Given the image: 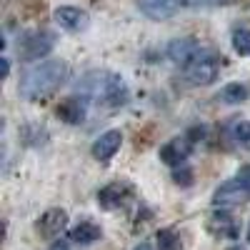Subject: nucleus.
Masks as SVG:
<instances>
[{
  "mask_svg": "<svg viewBox=\"0 0 250 250\" xmlns=\"http://www.w3.org/2000/svg\"><path fill=\"white\" fill-rule=\"evenodd\" d=\"M68 80V65L62 60H45L23 73L20 80V95L28 100H40L58 90Z\"/></svg>",
  "mask_w": 250,
  "mask_h": 250,
  "instance_id": "1",
  "label": "nucleus"
},
{
  "mask_svg": "<svg viewBox=\"0 0 250 250\" xmlns=\"http://www.w3.org/2000/svg\"><path fill=\"white\" fill-rule=\"evenodd\" d=\"M80 90L83 95L88 98H95V100H103L108 105L118 108L128 100V88L120 75H113V73H90L83 78L80 83Z\"/></svg>",
  "mask_w": 250,
  "mask_h": 250,
  "instance_id": "2",
  "label": "nucleus"
},
{
  "mask_svg": "<svg viewBox=\"0 0 250 250\" xmlns=\"http://www.w3.org/2000/svg\"><path fill=\"white\" fill-rule=\"evenodd\" d=\"M185 78L193 85H210L218 78V58L210 53H200L190 65H185Z\"/></svg>",
  "mask_w": 250,
  "mask_h": 250,
  "instance_id": "3",
  "label": "nucleus"
},
{
  "mask_svg": "<svg viewBox=\"0 0 250 250\" xmlns=\"http://www.w3.org/2000/svg\"><path fill=\"white\" fill-rule=\"evenodd\" d=\"M248 198H250V190L245 185H240L238 180H228L213 193V205L215 210H230V208L245 203Z\"/></svg>",
  "mask_w": 250,
  "mask_h": 250,
  "instance_id": "4",
  "label": "nucleus"
},
{
  "mask_svg": "<svg viewBox=\"0 0 250 250\" xmlns=\"http://www.w3.org/2000/svg\"><path fill=\"white\" fill-rule=\"evenodd\" d=\"M190 150H193V145L188 138H173L160 148V160L165 165H170V168H180L188 160V155H190Z\"/></svg>",
  "mask_w": 250,
  "mask_h": 250,
  "instance_id": "5",
  "label": "nucleus"
},
{
  "mask_svg": "<svg viewBox=\"0 0 250 250\" xmlns=\"http://www.w3.org/2000/svg\"><path fill=\"white\" fill-rule=\"evenodd\" d=\"M53 45H55V38L50 33H35L23 43V48H20V58L23 60H40V58H45L53 50Z\"/></svg>",
  "mask_w": 250,
  "mask_h": 250,
  "instance_id": "6",
  "label": "nucleus"
},
{
  "mask_svg": "<svg viewBox=\"0 0 250 250\" xmlns=\"http://www.w3.org/2000/svg\"><path fill=\"white\" fill-rule=\"evenodd\" d=\"M183 5V0H138V8L150 20H168Z\"/></svg>",
  "mask_w": 250,
  "mask_h": 250,
  "instance_id": "7",
  "label": "nucleus"
},
{
  "mask_svg": "<svg viewBox=\"0 0 250 250\" xmlns=\"http://www.w3.org/2000/svg\"><path fill=\"white\" fill-rule=\"evenodd\" d=\"M55 23L68 30V33H78V30H85L88 28V13L80 10V8H73V5H62L55 10Z\"/></svg>",
  "mask_w": 250,
  "mask_h": 250,
  "instance_id": "8",
  "label": "nucleus"
},
{
  "mask_svg": "<svg viewBox=\"0 0 250 250\" xmlns=\"http://www.w3.org/2000/svg\"><path fill=\"white\" fill-rule=\"evenodd\" d=\"M200 53L203 50L193 38H180V40H173V43L168 45V58L173 62H178V65H190Z\"/></svg>",
  "mask_w": 250,
  "mask_h": 250,
  "instance_id": "9",
  "label": "nucleus"
},
{
  "mask_svg": "<svg viewBox=\"0 0 250 250\" xmlns=\"http://www.w3.org/2000/svg\"><path fill=\"white\" fill-rule=\"evenodd\" d=\"M123 145V133L120 130H108L93 143V158L100 163H108Z\"/></svg>",
  "mask_w": 250,
  "mask_h": 250,
  "instance_id": "10",
  "label": "nucleus"
},
{
  "mask_svg": "<svg viewBox=\"0 0 250 250\" xmlns=\"http://www.w3.org/2000/svg\"><path fill=\"white\" fill-rule=\"evenodd\" d=\"M65 225H68V213L60 210V208H53L38 220V233L43 238H58L65 230Z\"/></svg>",
  "mask_w": 250,
  "mask_h": 250,
  "instance_id": "11",
  "label": "nucleus"
},
{
  "mask_svg": "<svg viewBox=\"0 0 250 250\" xmlns=\"http://www.w3.org/2000/svg\"><path fill=\"white\" fill-rule=\"evenodd\" d=\"M58 118L68 125H80L85 120V103L80 98H68L58 105Z\"/></svg>",
  "mask_w": 250,
  "mask_h": 250,
  "instance_id": "12",
  "label": "nucleus"
},
{
  "mask_svg": "<svg viewBox=\"0 0 250 250\" xmlns=\"http://www.w3.org/2000/svg\"><path fill=\"white\" fill-rule=\"evenodd\" d=\"M100 238V225L90 223V220H83L78 225L70 228V240L73 243H80V245H90Z\"/></svg>",
  "mask_w": 250,
  "mask_h": 250,
  "instance_id": "13",
  "label": "nucleus"
},
{
  "mask_svg": "<svg viewBox=\"0 0 250 250\" xmlns=\"http://www.w3.org/2000/svg\"><path fill=\"white\" fill-rule=\"evenodd\" d=\"M123 198H125V188H123L120 183H110V185H105V188H103V190L98 193V203L105 208V210L120 208Z\"/></svg>",
  "mask_w": 250,
  "mask_h": 250,
  "instance_id": "14",
  "label": "nucleus"
},
{
  "mask_svg": "<svg viewBox=\"0 0 250 250\" xmlns=\"http://www.w3.org/2000/svg\"><path fill=\"white\" fill-rule=\"evenodd\" d=\"M248 98V88L243 85V83H228V85L220 90V100L223 103H233V105H238V103H243Z\"/></svg>",
  "mask_w": 250,
  "mask_h": 250,
  "instance_id": "15",
  "label": "nucleus"
},
{
  "mask_svg": "<svg viewBox=\"0 0 250 250\" xmlns=\"http://www.w3.org/2000/svg\"><path fill=\"white\" fill-rule=\"evenodd\" d=\"M210 230H213V233H220V235H233L235 228H233V220L220 210L218 215L210 218Z\"/></svg>",
  "mask_w": 250,
  "mask_h": 250,
  "instance_id": "16",
  "label": "nucleus"
},
{
  "mask_svg": "<svg viewBox=\"0 0 250 250\" xmlns=\"http://www.w3.org/2000/svg\"><path fill=\"white\" fill-rule=\"evenodd\" d=\"M233 48H235L238 55H250V30L248 28L233 30Z\"/></svg>",
  "mask_w": 250,
  "mask_h": 250,
  "instance_id": "17",
  "label": "nucleus"
},
{
  "mask_svg": "<svg viewBox=\"0 0 250 250\" xmlns=\"http://www.w3.org/2000/svg\"><path fill=\"white\" fill-rule=\"evenodd\" d=\"M233 140L243 148H250V120H240L233 125Z\"/></svg>",
  "mask_w": 250,
  "mask_h": 250,
  "instance_id": "18",
  "label": "nucleus"
},
{
  "mask_svg": "<svg viewBox=\"0 0 250 250\" xmlns=\"http://www.w3.org/2000/svg\"><path fill=\"white\" fill-rule=\"evenodd\" d=\"M158 245H160V250H183V243L173 230H160L158 233Z\"/></svg>",
  "mask_w": 250,
  "mask_h": 250,
  "instance_id": "19",
  "label": "nucleus"
},
{
  "mask_svg": "<svg viewBox=\"0 0 250 250\" xmlns=\"http://www.w3.org/2000/svg\"><path fill=\"white\" fill-rule=\"evenodd\" d=\"M173 180H175L178 185H183V188L193 185V173H190V168H188V165H180V168H175V170H173Z\"/></svg>",
  "mask_w": 250,
  "mask_h": 250,
  "instance_id": "20",
  "label": "nucleus"
},
{
  "mask_svg": "<svg viewBox=\"0 0 250 250\" xmlns=\"http://www.w3.org/2000/svg\"><path fill=\"white\" fill-rule=\"evenodd\" d=\"M235 180H238L240 185H245L248 190H250V165H243V168L238 170V175H235Z\"/></svg>",
  "mask_w": 250,
  "mask_h": 250,
  "instance_id": "21",
  "label": "nucleus"
},
{
  "mask_svg": "<svg viewBox=\"0 0 250 250\" xmlns=\"http://www.w3.org/2000/svg\"><path fill=\"white\" fill-rule=\"evenodd\" d=\"M185 5H220V3H228V0H183Z\"/></svg>",
  "mask_w": 250,
  "mask_h": 250,
  "instance_id": "22",
  "label": "nucleus"
},
{
  "mask_svg": "<svg viewBox=\"0 0 250 250\" xmlns=\"http://www.w3.org/2000/svg\"><path fill=\"white\" fill-rule=\"evenodd\" d=\"M50 250H70V245H68L65 240H55V243L50 245Z\"/></svg>",
  "mask_w": 250,
  "mask_h": 250,
  "instance_id": "23",
  "label": "nucleus"
},
{
  "mask_svg": "<svg viewBox=\"0 0 250 250\" xmlns=\"http://www.w3.org/2000/svg\"><path fill=\"white\" fill-rule=\"evenodd\" d=\"M8 73H10V62L3 58V78H8Z\"/></svg>",
  "mask_w": 250,
  "mask_h": 250,
  "instance_id": "24",
  "label": "nucleus"
},
{
  "mask_svg": "<svg viewBox=\"0 0 250 250\" xmlns=\"http://www.w3.org/2000/svg\"><path fill=\"white\" fill-rule=\"evenodd\" d=\"M135 250H153V248H150V245H145V243H140V245H138Z\"/></svg>",
  "mask_w": 250,
  "mask_h": 250,
  "instance_id": "25",
  "label": "nucleus"
},
{
  "mask_svg": "<svg viewBox=\"0 0 250 250\" xmlns=\"http://www.w3.org/2000/svg\"><path fill=\"white\" fill-rule=\"evenodd\" d=\"M228 250H245V248H240V245H233V248H228Z\"/></svg>",
  "mask_w": 250,
  "mask_h": 250,
  "instance_id": "26",
  "label": "nucleus"
},
{
  "mask_svg": "<svg viewBox=\"0 0 250 250\" xmlns=\"http://www.w3.org/2000/svg\"><path fill=\"white\" fill-rule=\"evenodd\" d=\"M248 238H250V233H248Z\"/></svg>",
  "mask_w": 250,
  "mask_h": 250,
  "instance_id": "27",
  "label": "nucleus"
}]
</instances>
